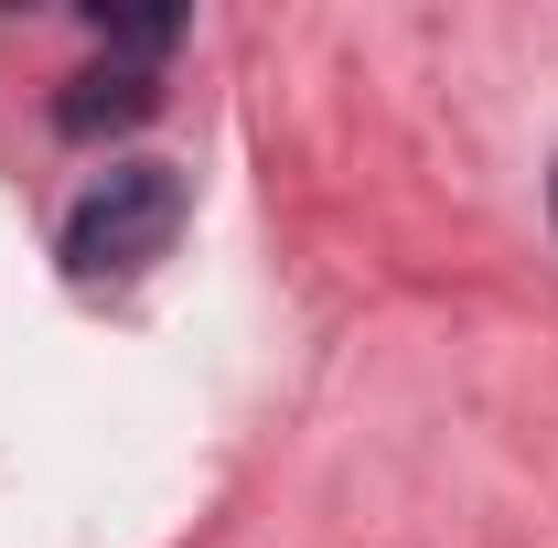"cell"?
I'll use <instances>...</instances> for the list:
<instances>
[{"label": "cell", "mask_w": 558, "mask_h": 548, "mask_svg": "<svg viewBox=\"0 0 558 548\" xmlns=\"http://www.w3.org/2000/svg\"><path fill=\"white\" fill-rule=\"evenodd\" d=\"M150 108H161V75L97 65V75H75L65 97H54V130H65V140H97V130H140Z\"/></svg>", "instance_id": "cell-2"}, {"label": "cell", "mask_w": 558, "mask_h": 548, "mask_svg": "<svg viewBox=\"0 0 558 548\" xmlns=\"http://www.w3.org/2000/svg\"><path fill=\"white\" fill-rule=\"evenodd\" d=\"M183 172L172 162H119L86 205L65 215V270L75 279H119V270H150L172 237H183Z\"/></svg>", "instance_id": "cell-1"}, {"label": "cell", "mask_w": 558, "mask_h": 548, "mask_svg": "<svg viewBox=\"0 0 558 548\" xmlns=\"http://www.w3.org/2000/svg\"><path fill=\"white\" fill-rule=\"evenodd\" d=\"M97 33H108V44H130V55H161V44L183 33V11H97Z\"/></svg>", "instance_id": "cell-3"}]
</instances>
